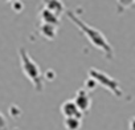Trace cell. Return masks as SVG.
Segmentation results:
<instances>
[{
    "label": "cell",
    "instance_id": "cell-3",
    "mask_svg": "<svg viewBox=\"0 0 135 130\" xmlns=\"http://www.w3.org/2000/svg\"><path fill=\"white\" fill-rule=\"evenodd\" d=\"M89 76L98 84V85H103L106 89H109L111 93H114L117 97H120L122 96V90L118 85V82L115 80H113L111 77H109L107 75L97 71V69H90L89 71Z\"/></svg>",
    "mask_w": 135,
    "mask_h": 130
},
{
    "label": "cell",
    "instance_id": "cell-8",
    "mask_svg": "<svg viewBox=\"0 0 135 130\" xmlns=\"http://www.w3.org/2000/svg\"><path fill=\"white\" fill-rule=\"evenodd\" d=\"M64 126L66 130H80L81 127V118L78 117H66L64 121Z\"/></svg>",
    "mask_w": 135,
    "mask_h": 130
},
{
    "label": "cell",
    "instance_id": "cell-7",
    "mask_svg": "<svg viewBox=\"0 0 135 130\" xmlns=\"http://www.w3.org/2000/svg\"><path fill=\"white\" fill-rule=\"evenodd\" d=\"M40 19L42 23H46V24H53V25L58 24V16L46 8H42V11L40 12Z\"/></svg>",
    "mask_w": 135,
    "mask_h": 130
},
{
    "label": "cell",
    "instance_id": "cell-9",
    "mask_svg": "<svg viewBox=\"0 0 135 130\" xmlns=\"http://www.w3.org/2000/svg\"><path fill=\"white\" fill-rule=\"evenodd\" d=\"M56 25L53 24H46V23H42V25L40 27V32L44 37L46 39H54L56 36Z\"/></svg>",
    "mask_w": 135,
    "mask_h": 130
},
{
    "label": "cell",
    "instance_id": "cell-4",
    "mask_svg": "<svg viewBox=\"0 0 135 130\" xmlns=\"http://www.w3.org/2000/svg\"><path fill=\"white\" fill-rule=\"evenodd\" d=\"M61 113L62 115L66 117H78L82 118V112L80 110V108L77 106V104L74 102V100H69V101H65L61 105Z\"/></svg>",
    "mask_w": 135,
    "mask_h": 130
},
{
    "label": "cell",
    "instance_id": "cell-12",
    "mask_svg": "<svg viewBox=\"0 0 135 130\" xmlns=\"http://www.w3.org/2000/svg\"><path fill=\"white\" fill-rule=\"evenodd\" d=\"M130 130H135V118H131L130 121Z\"/></svg>",
    "mask_w": 135,
    "mask_h": 130
},
{
    "label": "cell",
    "instance_id": "cell-1",
    "mask_svg": "<svg viewBox=\"0 0 135 130\" xmlns=\"http://www.w3.org/2000/svg\"><path fill=\"white\" fill-rule=\"evenodd\" d=\"M66 16L73 21V24H74L77 28L81 29V32L89 39V41H90L95 48H98L99 50H102V52L106 54L107 58H111V57H113V48H111V45L109 44V41L106 40V37L103 36L102 32H99V31L95 29V28L89 27L85 21H82L78 16H76L74 12H72V11H68V12H66Z\"/></svg>",
    "mask_w": 135,
    "mask_h": 130
},
{
    "label": "cell",
    "instance_id": "cell-2",
    "mask_svg": "<svg viewBox=\"0 0 135 130\" xmlns=\"http://www.w3.org/2000/svg\"><path fill=\"white\" fill-rule=\"evenodd\" d=\"M19 56H20V64H21L23 73L33 84L36 90L41 92L42 90V75H41V71L38 68V65L29 57L28 52L24 48L19 49Z\"/></svg>",
    "mask_w": 135,
    "mask_h": 130
},
{
    "label": "cell",
    "instance_id": "cell-11",
    "mask_svg": "<svg viewBox=\"0 0 135 130\" xmlns=\"http://www.w3.org/2000/svg\"><path fill=\"white\" fill-rule=\"evenodd\" d=\"M0 130H8V121L2 112H0Z\"/></svg>",
    "mask_w": 135,
    "mask_h": 130
},
{
    "label": "cell",
    "instance_id": "cell-5",
    "mask_svg": "<svg viewBox=\"0 0 135 130\" xmlns=\"http://www.w3.org/2000/svg\"><path fill=\"white\" fill-rule=\"evenodd\" d=\"M74 102L77 104V106L80 108V110L84 113V112H88L90 109V105H91V100L88 94V92L85 89H80L77 93H76V97H74Z\"/></svg>",
    "mask_w": 135,
    "mask_h": 130
},
{
    "label": "cell",
    "instance_id": "cell-6",
    "mask_svg": "<svg viewBox=\"0 0 135 130\" xmlns=\"http://www.w3.org/2000/svg\"><path fill=\"white\" fill-rule=\"evenodd\" d=\"M44 8L49 10L50 12H53L58 16L64 11V4L61 0H44Z\"/></svg>",
    "mask_w": 135,
    "mask_h": 130
},
{
    "label": "cell",
    "instance_id": "cell-10",
    "mask_svg": "<svg viewBox=\"0 0 135 130\" xmlns=\"http://www.w3.org/2000/svg\"><path fill=\"white\" fill-rule=\"evenodd\" d=\"M135 3V0H117V6H118V12H123L124 10L130 8Z\"/></svg>",
    "mask_w": 135,
    "mask_h": 130
}]
</instances>
